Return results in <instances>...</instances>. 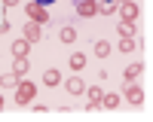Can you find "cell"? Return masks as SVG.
Listing matches in <instances>:
<instances>
[{"instance_id": "6da1fadb", "label": "cell", "mask_w": 153, "mask_h": 122, "mask_svg": "<svg viewBox=\"0 0 153 122\" xmlns=\"http://www.w3.org/2000/svg\"><path fill=\"white\" fill-rule=\"evenodd\" d=\"M34 92H37V89H34L31 82H22V85H16V101H19L22 107H25V104H31V98H34Z\"/></svg>"}, {"instance_id": "7a4b0ae2", "label": "cell", "mask_w": 153, "mask_h": 122, "mask_svg": "<svg viewBox=\"0 0 153 122\" xmlns=\"http://www.w3.org/2000/svg\"><path fill=\"white\" fill-rule=\"evenodd\" d=\"M28 15H31L34 21H40V24H46V21H49V12H46L43 6H37V3H28Z\"/></svg>"}, {"instance_id": "3957f363", "label": "cell", "mask_w": 153, "mask_h": 122, "mask_svg": "<svg viewBox=\"0 0 153 122\" xmlns=\"http://www.w3.org/2000/svg\"><path fill=\"white\" fill-rule=\"evenodd\" d=\"M76 12H80V15H95L98 12V0H80V3H76Z\"/></svg>"}, {"instance_id": "277c9868", "label": "cell", "mask_w": 153, "mask_h": 122, "mask_svg": "<svg viewBox=\"0 0 153 122\" xmlns=\"http://www.w3.org/2000/svg\"><path fill=\"white\" fill-rule=\"evenodd\" d=\"M28 70H31V61H28V55H19V58H16V64H12V73H16V76H25Z\"/></svg>"}, {"instance_id": "5b68a950", "label": "cell", "mask_w": 153, "mask_h": 122, "mask_svg": "<svg viewBox=\"0 0 153 122\" xmlns=\"http://www.w3.org/2000/svg\"><path fill=\"white\" fill-rule=\"evenodd\" d=\"M65 89H68V95H83V92H86V85H83L80 76H71V79L65 82Z\"/></svg>"}, {"instance_id": "8992f818", "label": "cell", "mask_w": 153, "mask_h": 122, "mask_svg": "<svg viewBox=\"0 0 153 122\" xmlns=\"http://www.w3.org/2000/svg\"><path fill=\"white\" fill-rule=\"evenodd\" d=\"M86 95H89V110H95V107L101 104V98H104V92H101L98 85H92V89H86Z\"/></svg>"}, {"instance_id": "52a82bcc", "label": "cell", "mask_w": 153, "mask_h": 122, "mask_svg": "<svg viewBox=\"0 0 153 122\" xmlns=\"http://www.w3.org/2000/svg\"><path fill=\"white\" fill-rule=\"evenodd\" d=\"M126 98H129V104H144V92L138 89V85H129V92H126Z\"/></svg>"}, {"instance_id": "ba28073f", "label": "cell", "mask_w": 153, "mask_h": 122, "mask_svg": "<svg viewBox=\"0 0 153 122\" xmlns=\"http://www.w3.org/2000/svg\"><path fill=\"white\" fill-rule=\"evenodd\" d=\"M28 52H31V43L25 40V37H22V40H16V43H12V55H16V58H19V55H28Z\"/></svg>"}, {"instance_id": "9c48e42d", "label": "cell", "mask_w": 153, "mask_h": 122, "mask_svg": "<svg viewBox=\"0 0 153 122\" xmlns=\"http://www.w3.org/2000/svg\"><path fill=\"white\" fill-rule=\"evenodd\" d=\"M43 82L49 85V89H52V85H58V82H61V73H58L55 67H49V70L43 73Z\"/></svg>"}, {"instance_id": "30bf717a", "label": "cell", "mask_w": 153, "mask_h": 122, "mask_svg": "<svg viewBox=\"0 0 153 122\" xmlns=\"http://www.w3.org/2000/svg\"><path fill=\"white\" fill-rule=\"evenodd\" d=\"M123 18H126V21H135V18H138V6L132 3V0H129V3H123Z\"/></svg>"}, {"instance_id": "8fae6325", "label": "cell", "mask_w": 153, "mask_h": 122, "mask_svg": "<svg viewBox=\"0 0 153 122\" xmlns=\"http://www.w3.org/2000/svg\"><path fill=\"white\" fill-rule=\"evenodd\" d=\"M25 40H28V43L40 40V24H25Z\"/></svg>"}, {"instance_id": "7c38bea8", "label": "cell", "mask_w": 153, "mask_h": 122, "mask_svg": "<svg viewBox=\"0 0 153 122\" xmlns=\"http://www.w3.org/2000/svg\"><path fill=\"white\" fill-rule=\"evenodd\" d=\"M141 70H144V67L138 64V61H135V64H129V67H126V79H129V82H135L138 76H141Z\"/></svg>"}, {"instance_id": "4fadbf2b", "label": "cell", "mask_w": 153, "mask_h": 122, "mask_svg": "<svg viewBox=\"0 0 153 122\" xmlns=\"http://www.w3.org/2000/svg\"><path fill=\"white\" fill-rule=\"evenodd\" d=\"M92 49H95V55H98V58H107V55H110V43H107V40H98Z\"/></svg>"}, {"instance_id": "5bb4252c", "label": "cell", "mask_w": 153, "mask_h": 122, "mask_svg": "<svg viewBox=\"0 0 153 122\" xmlns=\"http://www.w3.org/2000/svg\"><path fill=\"white\" fill-rule=\"evenodd\" d=\"M117 31H120V37H132V34H135V24H132V21H126V18H123V21L117 24Z\"/></svg>"}, {"instance_id": "9a60e30c", "label": "cell", "mask_w": 153, "mask_h": 122, "mask_svg": "<svg viewBox=\"0 0 153 122\" xmlns=\"http://www.w3.org/2000/svg\"><path fill=\"white\" fill-rule=\"evenodd\" d=\"M83 67H86V55L74 52V55H71V70H83Z\"/></svg>"}, {"instance_id": "2e32d148", "label": "cell", "mask_w": 153, "mask_h": 122, "mask_svg": "<svg viewBox=\"0 0 153 122\" xmlns=\"http://www.w3.org/2000/svg\"><path fill=\"white\" fill-rule=\"evenodd\" d=\"M135 40H132V37H120V52H135Z\"/></svg>"}, {"instance_id": "e0dca14e", "label": "cell", "mask_w": 153, "mask_h": 122, "mask_svg": "<svg viewBox=\"0 0 153 122\" xmlns=\"http://www.w3.org/2000/svg\"><path fill=\"white\" fill-rule=\"evenodd\" d=\"M101 104H104L107 110H117V107H120V95H104V98H101Z\"/></svg>"}, {"instance_id": "ac0fdd59", "label": "cell", "mask_w": 153, "mask_h": 122, "mask_svg": "<svg viewBox=\"0 0 153 122\" xmlns=\"http://www.w3.org/2000/svg\"><path fill=\"white\" fill-rule=\"evenodd\" d=\"M58 37H61V43H74V40H76V31L68 24V28H61V34H58Z\"/></svg>"}, {"instance_id": "d6986e66", "label": "cell", "mask_w": 153, "mask_h": 122, "mask_svg": "<svg viewBox=\"0 0 153 122\" xmlns=\"http://www.w3.org/2000/svg\"><path fill=\"white\" fill-rule=\"evenodd\" d=\"M113 9H117V3H113V0H101V3H98V12H101V15H110Z\"/></svg>"}, {"instance_id": "ffe728a7", "label": "cell", "mask_w": 153, "mask_h": 122, "mask_svg": "<svg viewBox=\"0 0 153 122\" xmlns=\"http://www.w3.org/2000/svg\"><path fill=\"white\" fill-rule=\"evenodd\" d=\"M0 85L12 89V85H19V76H16V73H3V76H0Z\"/></svg>"}, {"instance_id": "44dd1931", "label": "cell", "mask_w": 153, "mask_h": 122, "mask_svg": "<svg viewBox=\"0 0 153 122\" xmlns=\"http://www.w3.org/2000/svg\"><path fill=\"white\" fill-rule=\"evenodd\" d=\"M6 31H9V21H6V18H0V34H6Z\"/></svg>"}, {"instance_id": "7402d4cb", "label": "cell", "mask_w": 153, "mask_h": 122, "mask_svg": "<svg viewBox=\"0 0 153 122\" xmlns=\"http://www.w3.org/2000/svg\"><path fill=\"white\" fill-rule=\"evenodd\" d=\"M34 3H37V6H52L55 0H34Z\"/></svg>"}, {"instance_id": "603a6c76", "label": "cell", "mask_w": 153, "mask_h": 122, "mask_svg": "<svg viewBox=\"0 0 153 122\" xmlns=\"http://www.w3.org/2000/svg\"><path fill=\"white\" fill-rule=\"evenodd\" d=\"M19 3V0H3V6H16Z\"/></svg>"}, {"instance_id": "cb8c5ba5", "label": "cell", "mask_w": 153, "mask_h": 122, "mask_svg": "<svg viewBox=\"0 0 153 122\" xmlns=\"http://www.w3.org/2000/svg\"><path fill=\"white\" fill-rule=\"evenodd\" d=\"M0 110H3V98H0Z\"/></svg>"}, {"instance_id": "d4e9b609", "label": "cell", "mask_w": 153, "mask_h": 122, "mask_svg": "<svg viewBox=\"0 0 153 122\" xmlns=\"http://www.w3.org/2000/svg\"><path fill=\"white\" fill-rule=\"evenodd\" d=\"M120 3H129V0H120Z\"/></svg>"}]
</instances>
